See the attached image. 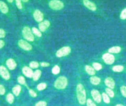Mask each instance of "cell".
Returning a JSON list of instances; mask_svg holds the SVG:
<instances>
[{
  "mask_svg": "<svg viewBox=\"0 0 126 106\" xmlns=\"http://www.w3.org/2000/svg\"><path fill=\"white\" fill-rule=\"evenodd\" d=\"M7 0L8 2H9L10 3H12L14 1V0Z\"/></svg>",
  "mask_w": 126,
  "mask_h": 106,
  "instance_id": "42",
  "label": "cell"
},
{
  "mask_svg": "<svg viewBox=\"0 0 126 106\" xmlns=\"http://www.w3.org/2000/svg\"><path fill=\"white\" fill-rule=\"evenodd\" d=\"M102 59L104 62L107 64H112L115 61V57L111 53H105L102 55Z\"/></svg>",
  "mask_w": 126,
  "mask_h": 106,
  "instance_id": "6",
  "label": "cell"
},
{
  "mask_svg": "<svg viewBox=\"0 0 126 106\" xmlns=\"http://www.w3.org/2000/svg\"><path fill=\"white\" fill-rule=\"evenodd\" d=\"M33 16L34 20L38 22H41L43 21L44 15L43 13L39 9H36L34 11Z\"/></svg>",
  "mask_w": 126,
  "mask_h": 106,
  "instance_id": "9",
  "label": "cell"
},
{
  "mask_svg": "<svg viewBox=\"0 0 126 106\" xmlns=\"http://www.w3.org/2000/svg\"><path fill=\"white\" fill-rule=\"evenodd\" d=\"M32 32L33 34H34L36 36H37L38 37H40L42 36V34H41V31L39 30V29H38L36 27H32Z\"/></svg>",
  "mask_w": 126,
  "mask_h": 106,
  "instance_id": "24",
  "label": "cell"
},
{
  "mask_svg": "<svg viewBox=\"0 0 126 106\" xmlns=\"http://www.w3.org/2000/svg\"><path fill=\"white\" fill-rule=\"evenodd\" d=\"M6 64L7 67L11 70H14L17 66V63L13 58H9L6 61Z\"/></svg>",
  "mask_w": 126,
  "mask_h": 106,
  "instance_id": "14",
  "label": "cell"
},
{
  "mask_svg": "<svg viewBox=\"0 0 126 106\" xmlns=\"http://www.w3.org/2000/svg\"><path fill=\"white\" fill-rule=\"evenodd\" d=\"M120 91L122 95L126 98V86H122L120 88Z\"/></svg>",
  "mask_w": 126,
  "mask_h": 106,
  "instance_id": "33",
  "label": "cell"
},
{
  "mask_svg": "<svg viewBox=\"0 0 126 106\" xmlns=\"http://www.w3.org/2000/svg\"><path fill=\"white\" fill-rule=\"evenodd\" d=\"M91 95L95 102L97 103H100L101 101L102 97L100 93L96 90H93L91 91Z\"/></svg>",
  "mask_w": 126,
  "mask_h": 106,
  "instance_id": "10",
  "label": "cell"
},
{
  "mask_svg": "<svg viewBox=\"0 0 126 106\" xmlns=\"http://www.w3.org/2000/svg\"><path fill=\"white\" fill-rule=\"evenodd\" d=\"M0 10L3 14H6L8 12L9 8L7 4L2 1L0 0Z\"/></svg>",
  "mask_w": 126,
  "mask_h": 106,
  "instance_id": "16",
  "label": "cell"
},
{
  "mask_svg": "<svg viewBox=\"0 0 126 106\" xmlns=\"http://www.w3.org/2000/svg\"><path fill=\"white\" fill-rule=\"evenodd\" d=\"M6 35L5 31L3 29H0V38H3Z\"/></svg>",
  "mask_w": 126,
  "mask_h": 106,
  "instance_id": "39",
  "label": "cell"
},
{
  "mask_svg": "<svg viewBox=\"0 0 126 106\" xmlns=\"http://www.w3.org/2000/svg\"><path fill=\"white\" fill-rule=\"evenodd\" d=\"M86 103L87 106H96L95 104L93 102V101L90 99H88L87 100Z\"/></svg>",
  "mask_w": 126,
  "mask_h": 106,
  "instance_id": "36",
  "label": "cell"
},
{
  "mask_svg": "<svg viewBox=\"0 0 126 106\" xmlns=\"http://www.w3.org/2000/svg\"><path fill=\"white\" fill-rule=\"evenodd\" d=\"M21 91V86L19 85H17L15 86L12 88V92L14 95L16 96H19Z\"/></svg>",
  "mask_w": 126,
  "mask_h": 106,
  "instance_id": "20",
  "label": "cell"
},
{
  "mask_svg": "<svg viewBox=\"0 0 126 106\" xmlns=\"http://www.w3.org/2000/svg\"><path fill=\"white\" fill-rule=\"evenodd\" d=\"M6 101L10 104H12L14 100V97L11 93H8L6 97Z\"/></svg>",
  "mask_w": 126,
  "mask_h": 106,
  "instance_id": "22",
  "label": "cell"
},
{
  "mask_svg": "<svg viewBox=\"0 0 126 106\" xmlns=\"http://www.w3.org/2000/svg\"><path fill=\"white\" fill-rule=\"evenodd\" d=\"M76 95L78 101L81 105H84L86 102V94L83 85L78 84L76 86Z\"/></svg>",
  "mask_w": 126,
  "mask_h": 106,
  "instance_id": "1",
  "label": "cell"
},
{
  "mask_svg": "<svg viewBox=\"0 0 126 106\" xmlns=\"http://www.w3.org/2000/svg\"><path fill=\"white\" fill-rule=\"evenodd\" d=\"M40 65L42 67H48L50 66V63L47 62H42L40 63Z\"/></svg>",
  "mask_w": 126,
  "mask_h": 106,
  "instance_id": "40",
  "label": "cell"
},
{
  "mask_svg": "<svg viewBox=\"0 0 126 106\" xmlns=\"http://www.w3.org/2000/svg\"><path fill=\"white\" fill-rule=\"evenodd\" d=\"M48 4L50 8L55 10H60L64 7V3L60 0H51Z\"/></svg>",
  "mask_w": 126,
  "mask_h": 106,
  "instance_id": "3",
  "label": "cell"
},
{
  "mask_svg": "<svg viewBox=\"0 0 126 106\" xmlns=\"http://www.w3.org/2000/svg\"><path fill=\"white\" fill-rule=\"evenodd\" d=\"M93 67L95 70H99L102 68V65L101 64L98 62H94L93 63Z\"/></svg>",
  "mask_w": 126,
  "mask_h": 106,
  "instance_id": "30",
  "label": "cell"
},
{
  "mask_svg": "<svg viewBox=\"0 0 126 106\" xmlns=\"http://www.w3.org/2000/svg\"><path fill=\"white\" fill-rule=\"evenodd\" d=\"M22 72L25 76L28 78H32L33 72L32 68L30 67L25 66L22 68Z\"/></svg>",
  "mask_w": 126,
  "mask_h": 106,
  "instance_id": "13",
  "label": "cell"
},
{
  "mask_svg": "<svg viewBox=\"0 0 126 106\" xmlns=\"http://www.w3.org/2000/svg\"><path fill=\"white\" fill-rule=\"evenodd\" d=\"M85 70L86 72L90 75H94L95 73V69L93 68V67L91 66L90 65H87L85 66Z\"/></svg>",
  "mask_w": 126,
  "mask_h": 106,
  "instance_id": "18",
  "label": "cell"
},
{
  "mask_svg": "<svg viewBox=\"0 0 126 106\" xmlns=\"http://www.w3.org/2000/svg\"><path fill=\"white\" fill-rule=\"evenodd\" d=\"M105 91L106 94L111 98H113L114 96V92L112 90V89H110L109 88H107L105 89Z\"/></svg>",
  "mask_w": 126,
  "mask_h": 106,
  "instance_id": "29",
  "label": "cell"
},
{
  "mask_svg": "<svg viewBox=\"0 0 126 106\" xmlns=\"http://www.w3.org/2000/svg\"><path fill=\"white\" fill-rule=\"evenodd\" d=\"M90 82L91 83L95 85H97L99 84L100 82V78L97 77V76H92L90 78Z\"/></svg>",
  "mask_w": 126,
  "mask_h": 106,
  "instance_id": "21",
  "label": "cell"
},
{
  "mask_svg": "<svg viewBox=\"0 0 126 106\" xmlns=\"http://www.w3.org/2000/svg\"><path fill=\"white\" fill-rule=\"evenodd\" d=\"M5 93V89L3 85L0 84V95H3Z\"/></svg>",
  "mask_w": 126,
  "mask_h": 106,
  "instance_id": "38",
  "label": "cell"
},
{
  "mask_svg": "<svg viewBox=\"0 0 126 106\" xmlns=\"http://www.w3.org/2000/svg\"><path fill=\"white\" fill-rule=\"evenodd\" d=\"M5 45V43L3 40H0V49L2 48Z\"/></svg>",
  "mask_w": 126,
  "mask_h": 106,
  "instance_id": "41",
  "label": "cell"
},
{
  "mask_svg": "<svg viewBox=\"0 0 126 106\" xmlns=\"http://www.w3.org/2000/svg\"><path fill=\"white\" fill-rule=\"evenodd\" d=\"M67 79L63 76H59L56 80L54 83V87L59 90L65 89L67 85Z\"/></svg>",
  "mask_w": 126,
  "mask_h": 106,
  "instance_id": "2",
  "label": "cell"
},
{
  "mask_svg": "<svg viewBox=\"0 0 126 106\" xmlns=\"http://www.w3.org/2000/svg\"><path fill=\"white\" fill-rule=\"evenodd\" d=\"M121 48L119 46H114L108 49V52L112 53H117L121 52Z\"/></svg>",
  "mask_w": 126,
  "mask_h": 106,
  "instance_id": "19",
  "label": "cell"
},
{
  "mask_svg": "<svg viewBox=\"0 0 126 106\" xmlns=\"http://www.w3.org/2000/svg\"><path fill=\"white\" fill-rule=\"evenodd\" d=\"M115 106H124L123 105H122V104H117V105H116Z\"/></svg>",
  "mask_w": 126,
  "mask_h": 106,
  "instance_id": "43",
  "label": "cell"
},
{
  "mask_svg": "<svg viewBox=\"0 0 126 106\" xmlns=\"http://www.w3.org/2000/svg\"><path fill=\"white\" fill-rule=\"evenodd\" d=\"M29 94L31 95V96L33 98H35L37 96L36 93L31 89L29 90Z\"/></svg>",
  "mask_w": 126,
  "mask_h": 106,
  "instance_id": "37",
  "label": "cell"
},
{
  "mask_svg": "<svg viewBox=\"0 0 126 106\" xmlns=\"http://www.w3.org/2000/svg\"><path fill=\"white\" fill-rule=\"evenodd\" d=\"M50 22L47 20L42 21L38 24V28L41 32H45L50 26Z\"/></svg>",
  "mask_w": 126,
  "mask_h": 106,
  "instance_id": "11",
  "label": "cell"
},
{
  "mask_svg": "<svg viewBox=\"0 0 126 106\" xmlns=\"http://www.w3.org/2000/svg\"><path fill=\"white\" fill-rule=\"evenodd\" d=\"M47 87V84L45 83H40L37 85V89L38 91H42Z\"/></svg>",
  "mask_w": 126,
  "mask_h": 106,
  "instance_id": "26",
  "label": "cell"
},
{
  "mask_svg": "<svg viewBox=\"0 0 126 106\" xmlns=\"http://www.w3.org/2000/svg\"><path fill=\"white\" fill-rule=\"evenodd\" d=\"M39 64L38 62L37 61H31L30 63H29V66L30 67H31V68H37L39 67Z\"/></svg>",
  "mask_w": 126,
  "mask_h": 106,
  "instance_id": "27",
  "label": "cell"
},
{
  "mask_svg": "<svg viewBox=\"0 0 126 106\" xmlns=\"http://www.w3.org/2000/svg\"><path fill=\"white\" fill-rule=\"evenodd\" d=\"M102 98L103 99V101L106 103V104H108L110 103V99L109 97L108 96V95L105 93H103L102 94Z\"/></svg>",
  "mask_w": 126,
  "mask_h": 106,
  "instance_id": "28",
  "label": "cell"
},
{
  "mask_svg": "<svg viewBox=\"0 0 126 106\" xmlns=\"http://www.w3.org/2000/svg\"><path fill=\"white\" fill-rule=\"evenodd\" d=\"M35 106H47V103L44 101H40L36 103Z\"/></svg>",
  "mask_w": 126,
  "mask_h": 106,
  "instance_id": "35",
  "label": "cell"
},
{
  "mask_svg": "<svg viewBox=\"0 0 126 106\" xmlns=\"http://www.w3.org/2000/svg\"><path fill=\"white\" fill-rule=\"evenodd\" d=\"M60 68L57 65H55L52 69V73L54 75L58 74L60 73Z\"/></svg>",
  "mask_w": 126,
  "mask_h": 106,
  "instance_id": "25",
  "label": "cell"
},
{
  "mask_svg": "<svg viewBox=\"0 0 126 106\" xmlns=\"http://www.w3.org/2000/svg\"><path fill=\"white\" fill-rule=\"evenodd\" d=\"M22 35L26 40L30 42H33L34 40L33 33L31 29L28 26L23 28L22 30Z\"/></svg>",
  "mask_w": 126,
  "mask_h": 106,
  "instance_id": "4",
  "label": "cell"
},
{
  "mask_svg": "<svg viewBox=\"0 0 126 106\" xmlns=\"http://www.w3.org/2000/svg\"><path fill=\"white\" fill-rule=\"evenodd\" d=\"M22 1H23V2H28L29 0H21Z\"/></svg>",
  "mask_w": 126,
  "mask_h": 106,
  "instance_id": "44",
  "label": "cell"
},
{
  "mask_svg": "<svg viewBox=\"0 0 126 106\" xmlns=\"http://www.w3.org/2000/svg\"><path fill=\"white\" fill-rule=\"evenodd\" d=\"M17 81L21 85H25L26 84V80L25 78L22 76H19L17 78Z\"/></svg>",
  "mask_w": 126,
  "mask_h": 106,
  "instance_id": "31",
  "label": "cell"
},
{
  "mask_svg": "<svg viewBox=\"0 0 126 106\" xmlns=\"http://www.w3.org/2000/svg\"><path fill=\"white\" fill-rule=\"evenodd\" d=\"M18 44L20 48H21L22 49L25 51H29L32 50V46L25 40L22 39L19 40Z\"/></svg>",
  "mask_w": 126,
  "mask_h": 106,
  "instance_id": "7",
  "label": "cell"
},
{
  "mask_svg": "<svg viewBox=\"0 0 126 106\" xmlns=\"http://www.w3.org/2000/svg\"><path fill=\"white\" fill-rule=\"evenodd\" d=\"M41 71L39 69L36 70L34 72H33V75H32V79L34 81H37L40 77L41 75Z\"/></svg>",
  "mask_w": 126,
  "mask_h": 106,
  "instance_id": "17",
  "label": "cell"
},
{
  "mask_svg": "<svg viewBox=\"0 0 126 106\" xmlns=\"http://www.w3.org/2000/svg\"><path fill=\"white\" fill-rule=\"evenodd\" d=\"M105 85L110 89H114L115 87V82L114 80L111 77H107L104 81Z\"/></svg>",
  "mask_w": 126,
  "mask_h": 106,
  "instance_id": "15",
  "label": "cell"
},
{
  "mask_svg": "<svg viewBox=\"0 0 126 106\" xmlns=\"http://www.w3.org/2000/svg\"><path fill=\"white\" fill-rule=\"evenodd\" d=\"M124 67L123 65H115L112 67V70L115 72H122L124 70Z\"/></svg>",
  "mask_w": 126,
  "mask_h": 106,
  "instance_id": "23",
  "label": "cell"
},
{
  "mask_svg": "<svg viewBox=\"0 0 126 106\" xmlns=\"http://www.w3.org/2000/svg\"><path fill=\"white\" fill-rule=\"evenodd\" d=\"M21 1H22L21 0H15V3L16 5V6L19 9H21L23 7Z\"/></svg>",
  "mask_w": 126,
  "mask_h": 106,
  "instance_id": "34",
  "label": "cell"
},
{
  "mask_svg": "<svg viewBox=\"0 0 126 106\" xmlns=\"http://www.w3.org/2000/svg\"><path fill=\"white\" fill-rule=\"evenodd\" d=\"M71 52V48L68 46H65L58 50L56 53V55L58 57H62L68 55Z\"/></svg>",
  "mask_w": 126,
  "mask_h": 106,
  "instance_id": "5",
  "label": "cell"
},
{
  "mask_svg": "<svg viewBox=\"0 0 126 106\" xmlns=\"http://www.w3.org/2000/svg\"><path fill=\"white\" fill-rule=\"evenodd\" d=\"M0 75L2 78L6 80H9L10 78L9 71L3 65L0 66Z\"/></svg>",
  "mask_w": 126,
  "mask_h": 106,
  "instance_id": "8",
  "label": "cell"
},
{
  "mask_svg": "<svg viewBox=\"0 0 126 106\" xmlns=\"http://www.w3.org/2000/svg\"><path fill=\"white\" fill-rule=\"evenodd\" d=\"M83 3L84 5L89 9L92 11H95L96 10V6L95 4L89 0H83Z\"/></svg>",
  "mask_w": 126,
  "mask_h": 106,
  "instance_id": "12",
  "label": "cell"
},
{
  "mask_svg": "<svg viewBox=\"0 0 126 106\" xmlns=\"http://www.w3.org/2000/svg\"><path fill=\"white\" fill-rule=\"evenodd\" d=\"M120 18L122 20H125L126 19V8H124L120 14Z\"/></svg>",
  "mask_w": 126,
  "mask_h": 106,
  "instance_id": "32",
  "label": "cell"
}]
</instances>
